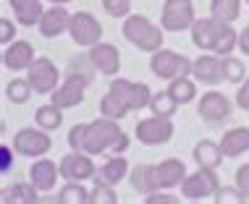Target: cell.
<instances>
[{
  "label": "cell",
  "mask_w": 249,
  "mask_h": 204,
  "mask_svg": "<svg viewBox=\"0 0 249 204\" xmlns=\"http://www.w3.org/2000/svg\"><path fill=\"white\" fill-rule=\"evenodd\" d=\"M126 149H129V136L121 131L118 120L113 118H105V115H100V118L89 120L87 123V141H84V152L89 154H124Z\"/></svg>",
  "instance_id": "obj_1"
},
{
  "label": "cell",
  "mask_w": 249,
  "mask_h": 204,
  "mask_svg": "<svg viewBox=\"0 0 249 204\" xmlns=\"http://www.w3.org/2000/svg\"><path fill=\"white\" fill-rule=\"evenodd\" d=\"M121 32H124L126 42H131L137 50L142 52H158L160 47L165 42V29L158 24H152L147 16L142 13H131V16L124 18V26H121Z\"/></svg>",
  "instance_id": "obj_2"
},
{
  "label": "cell",
  "mask_w": 249,
  "mask_h": 204,
  "mask_svg": "<svg viewBox=\"0 0 249 204\" xmlns=\"http://www.w3.org/2000/svg\"><path fill=\"white\" fill-rule=\"evenodd\" d=\"M192 66L194 60L181 55L176 50H165V47H160L158 52H152L150 55V71L152 76H158L160 81H173L178 76H192Z\"/></svg>",
  "instance_id": "obj_3"
},
{
  "label": "cell",
  "mask_w": 249,
  "mask_h": 204,
  "mask_svg": "<svg viewBox=\"0 0 249 204\" xmlns=\"http://www.w3.org/2000/svg\"><path fill=\"white\" fill-rule=\"evenodd\" d=\"M53 149V139H50V131H45V128L39 126H26L21 131L13 134V152L21 154V157H45V154H50Z\"/></svg>",
  "instance_id": "obj_4"
},
{
  "label": "cell",
  "mask_w": 249,
  "mask_h": 204,
  "mask_svg": "<svg viewBox=\"0 0 249 204\" xmlns=\"http://www.w3.org/2000/svg\"><path fill=\"white\" fill-rule=\"evenodd\" d=\"M173 134H176L173 118H163V115H150V118H142L134 126V136H137V141L144 147L168 144V141L173 139Z\"/></svg>",
  "instance_id": "obj_5"
},
{
  "label": "cell",
  "mask_w": 249,
  "mask_h": 204,
  "mask_svg": "<svg viewBox=\"0 0 249 204\" xmlns=\"http://www.w3.org/2000/svg\"><path fill=\"white\" fill-rule=\"evenodd\" d=\"M218 188H220L218 173L210 168H197V173L186 175L184 183H181V199H186V202L213 199Z\"/></svg>",
  "instance_id": "obj_6"
},
{
  "label": "cell",
  "mask_w": 249,
  "mask_h": 204,
  "mask_svg": "<svg viewBox=\"0 0 249 204\" xmlns=\"http://www.w3.org/2000/svg\"><path fill=\"white\" fill-rule=\"evenodd\" d=\"M116 97L129 107V113H137V110H144L150 107V100H152V89L144 84V81H129V79H113L110 86H107Z\"/></svg>",
  "instance_id": "obj_7"
},
{
  "label": "cell",
  "mask_w": 249,
  "mask_h": 204,
  "mask_svg": "<svg viewBox=\"0 0 249 204\" xmlns=\"http://www.w3.org/2000/svg\"><path fill=\"white\" fill-rule=\"evenodd\" d=\"M197 21L192 0H165L160 11V26L165 32H186Z\"/></svg>",
  "instance_id": "obj_8"
},
{
  "label": "cell",
  "mask_w": 249,
  "mask_h": 204,
  "mask_svg": "<svg viewBox=\"0 0 249 204\" xmlns=\"http://www.w3.org/2000/svg\"><path fill=\"white\" fill-rule=\"evenodd\" d=\"M197 115L205 120V123H210V126L226 123V120L233 115V102L228 100L223 92H215L210 86V92H205L197 100Z\"/></svg>",
  "instance_id": "obj_9"
},
{
  "label": "cell",
  "mask_w": 249,
  "mask_h": 204,
  "mask_svg": "<svg viewBox=\"0 0 249 204\" xmlns=\"http://www.w3.org/2000/svg\"><path fill=\"white\" fill-rule=\"evenodd\" d=\"M69 37L79 47H92V45L103 42V24L89 11H76V13H71Z\"/></svg>",
  "instance_id": "obj_10"
},
{
  "label": "cell",
  "mask_w": 249,
  "mask_h": 204,
  "mask_svg": "<svg viewBox=\"0 0 249 204\" xmlns=\"http://www.w3.org/2000/svg\"><path fill=\"white\" fill-rule=\"evenodd\" d=\"M26 79H29L35 94H53L60 86V68L42 55L26 68Z\"/></svg>",
  "instance_id": "obj_11"
},
{
  "label": "cell",
  "mask_w": 249,
  "mask_h": 204,
  "mask_svg": "<svg viewBox=\"0 0 249 204\" xmlns=\"http://www.w3.org/2000/svg\"><path fill=\"white\" fill-rule=\"evenodd\" d=\"M87 86H89V81L84 76H79V73H66V79L60 81V86L50 94V102H55L60 110H71V107H76L84 102Z\"/></svg>",
  "instance_id": "obj_12"
},
{
  "label": "cell",
  "mask_w": 249,
  "mask_h": 204,
  "mask_svg": "<svg viewBox=\"0 0 249 204\" xmlns=\"http://www.w3.org/2000/svg\"><path fill=\"white\" fill-rule=\"evenodd\" d=\"M58 165H60V178L63 181H82L84 183V181L95 178V173H97V165L89 152H73L71 149V154H63Z\"/></svg>",
  "instance_id": "obj_13"
},
{
  "label": "cell",
  "mask_w": 249,
  "mask_h": 204,
  "mask_svg": "<svg viewBox=\"0 0 249 204\" xmlns=\"http://www.w3.org/2000/svg\"><path fill=\"white\" fill-rule=\"evenodd\" d=\"M192 79L202 86H218L223 79V58L215 52H202L199 58H194L192 66Z\"/></svg>",
  "instance_id": "obj_14"
},
{
  "label": "cell",
  "mask_w": 249,
  "mask_h": 204,
  "mask_svg": "<svg viewBox=\"0 0 249 204\" xmlns=\"http://www.w3.org/2000/svg\"><path fill=\"white\" fill-rule=\"evenodd\" d=\"M223 24L226 21H220V18H215V16H202L194 21L192 26V42L197 50H207V52H213V47L215 42H218V37H220V32H223Z\"/></svg>",
  "instance_id": "obj_15"
},
{
  "label": "cell",
  "mask_w": 249,
  "mask_h": 204,
  "mask_svg": "<svg viewBox=\"0 0 249 204\" xmlns=\"http://www.w3.org/2000/svg\"><path fill=\"white\" fill-rule=\"evenodd\" d=\"M69 24H71L69 8H66V5H50V8H45L37 29L45 39H55V37H60V34L69 32Z\"/></svg>",
  "instance_id": "obj_16"
},
{
  "label": "cell",
  "mask_w": 249,
  "mask_h": 204,
  "mask_svg": "<svg viewBox=\"0 0 249 204\" xmlns=\"http://www.w3.org/2000/svg\"><path fill=\"white\" fill-rule=\"evenodd\" d=\"M89 58H92V63H95L97 73H103V76H116L121 71V52H118V47L110 45V42L92 45Z\"/></svg>",
  "instance_id": "obj_17"
},
{
  "label": "cell",
  "mask_w": 249,
  "mask_h": 204,
  "mask_svg": "<svg viewBox=\"0 0 249 204\" xmlns=\"http://www.w3.org/2000/svg\"><path fill=\"white\" fill-rule=\"evenodd\" d=\"M60 178V165H55L48 157H37L29 168V181L39 188V194H48L55 188V183Z\"/></svg>",
  "instance_id": "obj_18"
},
{
  "label": "cell",
  "mask_w": 249,
  "mask_h": 204,
  "mask_svg": "<svg viewBox=\"0 0 249 204\" xmlns=\"http://www.w3.org/2000/svg\"><path fill=\"white\" fill-rule=\"evenodd\" d=\"M35 60H37L35 47H32V42H26V39H13L3 50V66L8 71H26Z\"/></svg>",
  "instance_id": "obj_19"
},
{
  "label": "cell",
  "mask_w": 249,
  "mask_h": 204,
  "mask_svg": "<svg viewBox=\"0 0 249 204\" xmlns=\"http://www.w3.org/2000/svg\"><path fill=\"white\" fill-rule=\"evenodd\" d=\"M131 168H129V160L124 154H107V160L97 168L95 173V181H103V183H110V186H118L124 178H129Z\"/></svg>",
  "instance_id": "obj_20"
},
{
  "label": "cell",
  "mask_w": 249,
  "mask_h": 204,
  "mask_svg": "<svg viewBox=\"0 0 249 204\" xmlns=\"http://www.w3.org/2000/svg\"><path fill=\"white\" fill-rule=\"evenodd\" d=\"M220 152H223V157H228V160L249 152V126L228 128V131L220 136Z\"/></svg>",
  "instance_id": "obj_21"
},
{
  "label": "cell",
  "mask_w": 249,
  "mask_h": 204,
  "mask_svg": "<svg viewBox=\"0 0 249 204\" xmlns=\"http://www.w3.org/2000/svg\"><path fill=\"white\" fill-rule=\"evenodd\" d=\"M129 183H131V188L137 194H152V191H158L160 188V181H158V165H134L131 168V173H129Z\"/></svg>",
  "instance_id": "obj_22"
},
{
  "label": "cell",
  "mask_w": 249,
  "mask_h": 204,
  "mask_svg": "<svg viewBox=\"0 0 249 204\" xmlns=\"http://www.w3.org/2000/svg\"><path fill=\"white\" fill-rule=\"evenodd\" d=\"M186 175H189L186 173V165H184V160H178V157H165L158 165V181H160V188H165V191L181 186Z\"/></svg>",
  "instance_id": "obj_23"
},
{
  "label": "cell",
  "mask_w": 249,
  "mask_h": 204,
  "mask_svg": "<svg viewBox=\"0 0 249 204\" xmlns=\"http://www.w3.org/2000/svg\"><path fill=\"white\" fill-rule=\"evenodd\" d=\"M192 160L197 162V168L218 170L220 162H223L220 141H213V139H202V141H197V144H194V149H192Z\"/></svg>",
  "instance_id": "obj_24"
},
{
  "label": "cell",
  "mask_w": 249,
  "mask_h": 204,
  "mask_svg": "<svg viewBox=\"0 0 249 204\" xmlns=\"http://www.w3.org/2000/svg\"><path fill=\"white\" fill-rule=\"evenodd\" d=\"M39 188L35 186L32 181H18V183H13L11 188H3V202L5 204H35L39 202Z\"/></svg>",
  "instance_id": "obj_25"
},
{
  "label": "cell",
  "mask_w": 249,
  "mask_h": 204,
  "mask_svg": "<svg viewBox=\"0 0 249 204\" xmlns=\"http://www.w3.org/2000/svg\"><path fill=\"white\" fill-rule=\"evenodd\" d=\"M35 126L45 128V131H58V128L63 126V110H60L55 102L39 105L35 110Z\"/></svg>",
  "instance_id": "obj_26"
},
{
  "label": "cell",
  "mask_w": 249,
  "mask_h": 204,
  "mask_svg": "<svg viewBox=\"0 0 249 204\" xmlns=\"http://www.w3.org/2000/svg\"><path fill=\"white\" fill-rule=\"evenodd\" d=\"M168 92L176 97L178 105H189V102L197 100V81L192 76H178V79L168 81Z\"/></svg>",
  "instance_id": "obj_27"
},
{
  "label": "cell",
  "mask_w": 249,
  "mask_h": 204,
  "mask_svg": "<svg viewBox=\"0 0 249 204\" xmlns=\"http://www.w3.org/2000/svg\"><path fill=\"white\" fill-rule=\"evenodd\" d=\"M42 13H45V5L39 3V0H32V3H24V5H18V8H13V18H16L18 26L32 29V26L39 24Z\"/></svg>",
  "instance_id": "obj_28"
},
{
  "label": "cell",
  "mask_w": 249,
  "mask_h": 204,
  "mask_svg": "<svg viewBox=\"0 0 249 204\" xmlns=\"http://www.w3.org/2000/svg\"><path fill=\"white\" fill-rule=\"evenodd\" d=\"M58 204H89V191L82 181H66V186L55 196Z\"/></svg>",
  "instance_id": "obj_29"
},
{
  "label": "cell",
  "mask_w": 249,
  "mask_h": 204,
  "mask_svg": "<svg viewBox=\"0 0 249 204\" xmlns=\"http://www.w3.org/2000/svg\"><path fill=\"white\" fill-rule=\"evenodd\" d=\"M241 3L244 0H210V16L226 24H233L241 16Z\"/></svg>",
  "instance_id": "obj_30"
},
{
  "label": "cell",
  "mask_w": 249,
  "mask_h": 204,
  "mask_svg": "<svg viewBox=\"0 0 249 204\" xmlns=\"http://www.w3.org/2000/svg\"><path fill=\"white\" fill-rule=\"evenodd\" d=\"M150 113L152 115H163V118H173L178 113V102L171 92H152V100H150Z\"/></svg>",
  "instance_id": "obj_31"
},
{
  "label": "cell",
  "mask_w": 249,
  "mask_h": 204,
  "mask_svg": "<svg viewBox=\"0 0 249 204\" xmlns=\"http://www.w3.org/2000/svg\"><path fill=\"white\" fill-rule=\"evenodd\" d=\"M32 94H35V89H32L29 79H11L5 84V100L11 105H26L32 100Z\"/></svg>",
  "instance_id": "obj_32"
},
{
  "label": "cell",
  "mask_w": 249,
  "mask_h": 204,
  "mask_svg": "<svg viewBox=\"0 0 249 204\" xmlns=\"http://www.w3.org/2000/svg\"><path fill=\"white\" fill-rule=\"evenodd\" d=\"M233 50H239V32L233 29L231 24H223V32H220V37H218V42H215L213 52H215V55H220V58H226V55H233Z\"/></svg>",
  "instance_id": "obj_33"
},
{
  "label": "cell",
  "mask_w": 249,
  "mask_h": 204,
  "mask_svg": "<svg viewBox=\"0 0 249 204\" xmlns=\"http://www.w3.org/2000/svg\"><path fill=\"white\" fill-rule=\"evenodd\" d=\"M100 115H105V118H113V120H124L126 115H129V107L121 102L116 94L107 89L103 94V100H100Z\"/></svg>",
  "instance_id": "obj_34"
},
{
  "label": "cell",
  "mask_w": 249,
  "mask_h": 204,
  "mask_svg": "<svg viewBox=\"0 0 249 204\" xmlns=\"http://www.w3.org/2000/svg\"><path fill=\"white\" fill-rule=\"evenodd\" d=\"M249 76L247 73V66L244 60L236 58V55H226L223 58V79L228 81V84H241Z\"/></svg>",
  "instance_id": "obj_35"
},
{
  "label": "cell",
  "mask_w": 249,
  "mask_h": 204,
  "mask_svg": "<svg viewBox=\"0 0 249 204\" xmlns=\"http://www.w3.org/2000/svg\"><path fill=\"white\" fill-rule=\"evenodd\" d=\"M95 63H92V58H89V52L87 55H76V58H71V63H69V73H79V76H84L87 81H95Z\"/></svg>",
  "instance_id": "obj_36"
},
{
  "label": "cell",
  "mask_w": 249,
  "mask_h": 204,
  "mask_svg": "<svg viewBox=\"0 0 249 204\" xmlns=\"http://www.w3.org/2000/svg\"><path fill=\"white\" fill-rule=\"evenodd\" d=\"M89 204H118V196L113 191L110 183H103V181H95L89 191Z\"/></svg>",
  "instance_id": "obj_37"
},
{
  "label": "cell",
  "mask_w": 249,
  "mask_h": 204,
  "mask_svg": "<svg viewBox=\"0 0 249 204\" xmlns=\"http://www.w3.org/2000/svg\"><path fill=\"white\" fill-rule=\"evenodd\" d=\"M213 202L215 204H247V196L236 183H233V186H220L218 191H215Z\"/></svg>",
  "instance_id": "obj_38"
},
{
  "label": "cell",
  "mask_w": 249,
  "mask_h": 204,
  "mask_svg": "<svg viewBox=\"0 0 249 204\" xmlns=\"http://www.w3.org/2000/svg\"><path fill=\"white\" fill-rule=\"evenodd\" d=\"M103 8L113 18H126L131 16V0H103Z\"/></svg>",
  "instance_id": "obj_39"
},
{
  "label": "cell",
  "mask_w": 249,
  "mask_h": 204,
  "mask_svg": "<svg viewBox=\"0 0 249 204\" xmlns=\"http://www.w3.org/2000/svg\"><path fill=\"white\" fill-rule=\"evenodd\" d=\"M69 147L73 152H84V141H87V123H76L69 128V136H66Z\"/></svg>",
  "instance_id": "obj_40"
},
{
  "label": "cell",
  "mask_w": 249,
  "mask_h": 204,
  "mask_svg": "<svg viewBox=\"0 0 249 204\" xmlns=\"http://www.w3.org/2000/svg\"><path fill=\"white\" fill-rule=\"evenodd\" d=\"M16 18H13V21H11V18H0V45H11L13 42V39H16Z\"/></svg>",
  "instance_id": "obj_41"
},
{
  "label": "cell",
  "mask_w": 249,
  "mask_h": 204,
  "mask_svg": "<svg viewBox=\"0 0 249 204\" xmlns=\"http://www.w3.org/2000/svg\"><path fill=\"white\" fill-rule=\"evenodd\" d=\"M144 204H181V199H178V196H173V194H168L165 188H163V191L158 188V191H152V194L144 196Z\"/></svg>",
  "instance_id": "obj_42"
},
{
  "label": "cell",
  "mask_w": 249,
  "mask_h": 204,
  "mask_svg": "<svg viewBox=\"0 0 249 204\" xmlns=\"http://www.w3.org/2000/svg\"><path fill=\"white\" fill-rule=\"evenodd\" d=\"M233 178H236V186L244 191L247 202H249V162H244V165L236 168V173H233Z\"/></svg>",
  "instance_id": "obj_43"
},
{
  "label": "cell",
  "mask_w": 249,
  "mask_h": 204,
  "mask_svg": "<svg viewBox=\"0 0 249 204\" xmlns=\"http://www.w3.org/2000/svg\"><path fill=\"white\" fill-rule=\"evenodd\" d=\"M236 107L239 110L249 113V76L239 84V92H236Z\"/></svg>",
  "instance_id": "obj_44"
},
{
  "label": "cell",
  "mask_w": 249,
  "mask_h": 204,
  "mask_svg": "<svg viewBox=\"0 0 249 204\" xmlns=\"http://www.w3.org/2000/svg\"><path fill=\"white\" fill-rule=\"evenodd\" d=\"M239 50L244 52V55L249 58V24L244 26V29L239 32Z\"/></svg>",
  "instance_id": "obj_45"
},
{
  "label": "cell",
  "mask_w": 249,
  "mask_h": 204,
  "mask_svg": "<svg viewBox=\"0 0 249 204\" xmlns=\"http://www.w3.org/2000/svg\"><path fill=\"white\" fill-rule=\"evenodd\" d=\"M0 154H3V173H8V162H11V149L8 147H3V149H0Z\"/></svg>",
  "instance_id": "obj_46"
},
{
  "label": "cell",
  "mask_w": 249,
  "mask_h": 204,
  "mask_svg": "<svg viewBox=\"0 0 249 204\" xmlns=\"http://www.w3.org/2000/svg\"><path fill=\"white\" fill-rule=\"evenodd\" d=\"M45 3H50V5H69V3H73V0H45Z\"/></svg>",
  "instance_id": "obj_47"
},
{
  "label": "cell",
  "mask_w": 249,
  "mask_h": 204,
  "mask_svg": "<svg viewBox=\"0 0 249 204\" xmlns=\"http://www.w3.org/2000/svg\"><path fill=\"white\" fill-rule=\"evenodd\" d=\"M11 3V8H18V5H24V3H32V0H8Z\"/></svg>",
  "instance_id": "obj_48"
},
{
  "label": "cell",
  "mask_w": 249,
  "mask_h": 204,
  "mask_svg": "<svg viewBox=\"0 0 249 204\" xmlns=\"http://www.w3.org/2000/svg\"><path fill=\"white\" fill-rule=\"evenodd\" d=\"M244 3H247V5H249V0H244Z\"/></svg>",
  "instance_id": "obj_49"
}]
</instances>
